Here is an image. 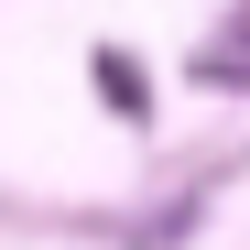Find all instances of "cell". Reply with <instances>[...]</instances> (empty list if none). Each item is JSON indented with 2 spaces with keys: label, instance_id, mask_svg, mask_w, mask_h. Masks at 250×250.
Instances as JSON below:
<instances>
[{
  "label": "cell",
  "instance_id": "obj_1",
  "mask_svg": "<svg viewBox=\"0 0 250 250\" xmlns=\"http://www.w3.org/2000/svg\"><path fill=\"white\" fill-rule=\"evenodd\" d=\"M87 87H98L120 120H152V87H142V65L120 55V44H109V55H87Z\"/></svg>",
  "mask_w": 250,
  "mask_h": 250
}]
</instances>
